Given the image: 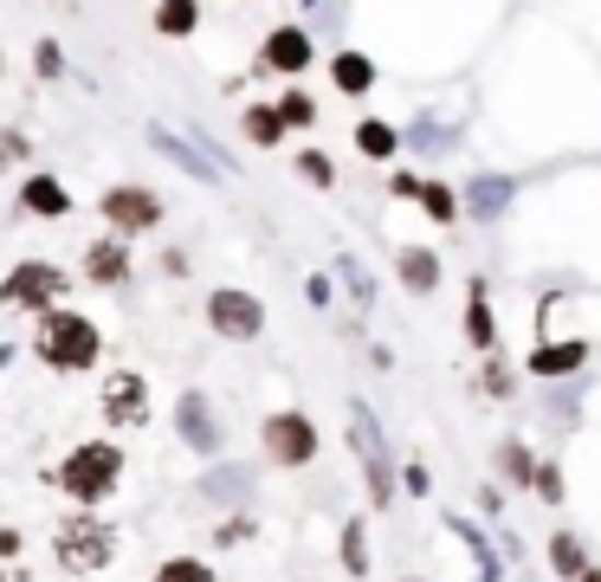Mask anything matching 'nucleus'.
Returning a JSON list of instances; mask_svg holds the SVG:
<instances>
[{"label": "nucleus", "instance_id": "obj_1", "mask_svg": "<svg viewBox=\"0 0 601 582\" xmlns=\"http://www.w3.org/2000/svg\"><path fill=\"white\" fill-rule=\"evenodd\" d=\"M53 486H59L78 511H97L124 486V446H117V440H78L66 459H59Z\"/></svg>", "mask_w": 601, "mask_h": 582}, {"label": "nucleus", "instance_id": "obj_2", "mask_svg": "<svg viewBox=\"0 0 601 582\" xmlns=\"http://www.w3.org/2000/svg\"><path fill=\"white\" fill-rule=\"evenodd\" d=\"M104 357V337H97V324L91 317H78V311H46L39 317V363L46 369H91Z\"/></svg>", "mask_w": 601, "mask_h": 582}, {"label": "nucleus", "instance_id": "obj_3", "mask_svg": "<svg viewBox=\"0 0 601 582\" xmlns=\"http://www.w3.org/2000/svg\"><path fill=\"white\" fill-rule=\"evenodd\" d=\"M53 550H59V563L71 577H97L117 557V524H104L97 511H71L59 524V537H53Z\"/></svg>", "mask_w": 601, "mask_h": 582}, {"label": "nucleus", "instance_id": "obj_4", "mask_svg": "<svg viewBox=\"0 0 601 582\" xmlns=\"http://www.w3.org/2000/svg\"><path fill=\"white\" fill-rule=\"evenodd\" d=\"M349 428H356V453H362V479H369V499L375 511H389L401 499V466L389 459V434L375 428V415H369V401H349Z\"/></svg>", "mask_w": 601, "mask_h": 582}, {"label": "nucleus", "instance_id": "obj_5", "mask_svg": "<svg viewBox=\"0 0 601 582\" xmlns=\"http://www.w3.org/2000/svg\"><path fill=\"white\" fill-rule=\"evenodd\" d=\"M259 446H266L271 466L298 473V466H311L324 453V434H317V421L304 408H278V415H266V428H259Z\"/></svg>", "mask_w": 601, "mask_h": 582}, {"label": "nucleus", "instance_id": "obj_6", "mask_svg": "<svg viewBox=\"0 0 601 582\" xmlns=\"http://www.w3.org/2000/svg\"><path fill=\"white\" fill-rule=\"evenodd\" d=\"M66 272L59 266H46V259H26V266H13V279L0 286V298L13 304V311H53L59 298H66Z\"/></svg>", "mask_w": 601, "mask_h": 582}, {"label": "nucleus", "instance_id": "obj_7", "mask_svg": "<svg viewBox=\"0 0 601 582\" xmlns=\"http://www.w3.org/2000/svg\"><path fill=\"white\" fill-rule=\"evenodd\" d=\"M207 324H213L227 344H253V337L266 330V304H259L253 291L227 286V291H213V298H207Z\"/></svg>", "mask_w": 601, "mask_h": 582}, {"label": "nucleus", "instance_id": "obj_8", "mask_svg": "<svg viewBox=\"0 0 601 582\" xmlns=\"http://www.w3.org/2000/svg\"><path fill=\"white\" fill-rule=\"evenodd\" d=\"M589 337H556V344H536L531 357H524V375L531 382H569V375H582L589 369Z\"/></svg>", "mask_w": 601, "mask_h": 582}, {"label": "nucleus", "instance_id": "obj_9", "mask_svg": "<svg viewBox=\"0 0 601 582\" xmlns=\"http://www.w3.org/2000/svg\"><path fill=\"white\" fill-rule=\"evenodd\" d=\"M311 59H317V46H311L304 26H271L266 46H259V72H278V78L311 72Z\"/></svg>", "mask_w": 601, "mask_h": 582}, {"label": "nucleus", "instance_id": "obj_10", "mask_svg": "<svg viewBox=\"0 0 601 582\" xmlns=\"http://www.w3.org/2000/svg\"><path fill=\"white\" fill-rule=\"evenodd\" d=\"M104 421H111V428H124V434L149 421V382H142L136 369H117V375L104 382Z\"/></svg>", "mask_w": 601, "mask_h": 582}, {"label": "nucleus", "instance_id": "obj_11", "mask_svg": "<svg viewBox=\"0 0 601 582\" xmlns=\"http://www.w3.org/2000/svg\"><path fill=\"white\" fill-rule=\"evenodd\" d=\"M97 208H104V220H111V233H117V240H130V233H149V226L162 220V201H155L149 188H111Z\"/></svg>", "mask_w": 601, "mask_h": 582}, {"label": "nucleus", "instance_id": "obj_12", "mask_svg": "<svg viewBox=\"0 0 601 582\" xmlns=\"http://www.w3.org/2000/svg\"><path fill=\"white\" fill-rule=\"evenodd\" d=\"M175 434H182V446H195V453H207V459L220 453L227 434H220V415H213V401H207L200 388H188V395L175 401Z\"/></svg>", "mask_w": 601, "mask_h": 582}, {"label": "nucleus", "instance_id": "obj_13", "mask_svg": "<svg viewBox=\"0 0 601 582\" xmlns=\"http://www.w3.org/2000/svg\"><path fill=\"white\" fill-rule=\"evenodd\" d=\"M543 557H550V577H556V582H582V577H589V563H596V557H589V537H582V531H569V524H556V531H550Z\"/></svg>", "mask_w": 601, "mask_h": 582}, {"label": "nucleus", "instance_id": "obj_14", "mask_svg": "<svg viewBox=\"0 0 601 582\" xmlns=\"http://www.w3.org/2000/svg\"><path fill=\"white\" fill-rule=\"evenodd\" d=\"M447 531L466 544V557H472V577L478 582H498L505 577V563H498V544L478 531V517H466V511H447Z\"/></svg>", "mask_w": 601, "mask_h": 582}, {"label": "nucleus", "instance_id": "obj_15", "mask_svg": "<svg viewBox=\"0 0 601 582\" xmlns=\"http://www.w3.org/2000/svg\"><path fill=\"white\" fill-rule=\"evenodd\" d=\"M466 344L478 350V357L498 350V317H492V286H485V279L466 286Z\"/></svg>", "mask_w": 601, "mask_h": 582}, {"label": "nucleus", "instance_id": "obj_16", "mask_svg": "<svg viewBox=\"0 0 601 582\" xmlns=\"http://www.w3.org/2000/svg\"><path fill=\"white\" fill-rule=\"evenodd\" d=\"M492 459H498V486H518V492H531L536 486V466H543V459L531 453V440L524 434H505Z\"/></svg>", "mask_w": 601, "mask_h": 582}, {"label": "nucleus", "instance_id": "obj_17", "mask_svg": "<svg viewBox=\"0 0 601 582\" xmlns=\"http://www.w3.org/2000/svg\"><path fill=\"white\" fill-rule=\"evenodd\" d=\"M84 279L91 286H124L130 279V253H124V240L111 233V240H97L91 253H84Z\"/></svg>", "mask_w": 601, "mask_h": 582}, {"label": "nucleus", "instance_id": "obj_18", "mask_svg": "<svg viewBox=\"0 0 601 582\" xmlns=\"http://www.w3.org/2000/svg\"><path fill=\"white\" fill-rule=\"evenodd\" d=\"M395 272H401V286L414 291V298H427V291L440 286V253H427V246H401Z\"/></svg>", "mask_w": 601, "mask_h": 582}, {"label": "nucleus", "instance_id": "obj_19", "mask_svg": "<svg viewBox=\"0 0 601 582\" xmlns=\"http://www.w3.org/2000/svg\"><path fill=\"white\" fill-rule=\"evenodd\" d=\"M331 84L343 91V97H369V91H375V59H369V53H336Z\"/></svg>", "mask_w": 601, "mask_h": 582}, {"label": "nucleus", "instance_id": "obj_20", "mask_svg": "<svg viewBox=\"0 0 601 582\" xmlns=\"http://www.w3.org/2000/svg\"><path fill=\"white\" fill-rule=\"evenodd\" d=\"M356 149H362L369 162H395L401 155V130L395 124H382V117H362V124H356Z\"/></svg>", "mask_w": 601, "mask_h": 582}, {"label": "nucleus", "instance_id": "obj_21", "mask_svg": "<svg viewBox=\"0 0 601 582\" xmlns=\"http://www.w3.org/2000/svg\"><path fill=\"white\" fill-rule=\"evenodd\" d=\"M253 492V473L246 466H213L207 479H200V499H213V505H233V499H246Z\"/></svg>", "mask_w": 601, "mask_h": 582}, {"label": "nucleus", "instance_id": "obj_22", "mask_svg": "<svg viewBox=\"0 0 601 582\" xmlns=\"http://www.w3.org/2000/svg\"><path fill=\"white\" fill-rule=\"evenodd\" d=\"M20 201H26V208H33V214H46V220L71 214V195H66V188H59V182H53V175H33V182H26V195H20Z\"/></svg>", "mask_w": 601, "mask_h": 582}, {"label": "nucleus", "instance_id": "obj_23", "mask_svg": "<svg viewBox=\"0 0 601 582\" xmlns=\"http://www.w3.org/2000/svg\"><path fill=\"white\" fill-rule=\"evenodd\" d=\"M414 201H420V208H427V214H434V226H453V220H460V195H453V188H447V182H440V175H427V182H420V195H414Z\"/></svg>", "mask_w": 601, "mask_h": 582}, {"label": "nucleus", "instance_id": "obj_24", "mask_svg": "<svg viewBox=\"0 0 601 582\" xmlns=\"http://www.w3.org/2000/svg\"><path fill=\"white\" fill-rule=\"evenodd\" d=\"M195 26H200L195 0H162V7H155V33H169V39H188Z\"/></svg>", "mask_w": 601, "mask_h": 582}, {"label": "nucleus", "instance_id": "obj_25", "mask_svg": "<svg viewBox=\"0 0 601 582\" xmlns=\"http://www.w3.org/2000/svg\"><path fill=\"white\" fill-rule=\"evenodd\" d=\"M240 124H246V143H259V149H278V137H285V117H278V104H253Z\"/></svg>", "mask_w": 601, "mask_h": 582}, {"label": "nucleus", "instance_id": "obj_26", "mask_svg": "<svg viewBox=\"0 0 601 582\" xmlns=\"http://www.w3.org/2000/svg\"><path fill=\"white\" fill-rule=\"evenodd\" d=\"M478 395H485V401H511V395H518V375H511V363H505L498 350L478 369Z\"/></svg>", "mask_w": 601, "mask_h": 582}, {"label": "nucleus", "instance_id": "obj_27", "mask_svg": "<svg viewBox=\"0 0 601 582\" xmlns=\"http://www.w3.org/2000/svg\"><path fill=\"white\" fill-rule=\"evenodd\" d=\"M343 570H349V577H369V524H362V517L343 524Z\"/></svg>", "mask_w": 601, "mask_h": 582}, {"label": "nucleus", "instance_id": "obj_28", "mask_svg": "<svg viewBox=\"0 0 601 582\" xmlns=\"http://www.w3.org/2000/svg\"><path fill=\"white\" fill-rule=\"evenodd\" d=\"M505 201H511V182H505V175H485V182H472V188H466L472 214H498Z\"/></svg>", "mask_w": 601, "mask_h": 582}, {"label": "nucleus", "instance_id": "obj_29", "mask_svg": "<svg viewBox=\"0 0 601 582\" xmlns=\"http://www.w3.org/2000/svg\"><path fill=\"white\" fill-rule=\"evenodd\" d=\"M278 117H285V130H311V124H317V104H311V91H298V84H291V91L278 97Z\"/></svg>", "mask_w": 601, "mask_h": 582}, {"label": "nucleus", "instance_id": "obj_30", "mask_svg": "<svg viewBox=\"0 0 601 582\" xmlns=\"http://www.w3.org/2000/svg\"><path fill=\"white\" fill-rule=\"evenodd\" d=\"M149 582H220V577H213V563H200V557H169Z\"/></svg>", "mask_w": 601, "mask_h": 582}, {"label": "nucleus", "instance_id": "obj_31", "mask_svg": "<svg viewBox=\"0 0 601 582\" xmlns=\"http://www.w3.org/2000/svg\"><path fill=\"white\" fill-rule=\"evenodd\" d=\"M155 149H162V155H175V162H182V168H188L195 182H213V162H200L195 149H188V143H175L169 130H155Z\"/></svg>", "mask_w": 601, "mask_h": 582}, {"label": "nucleus", "instance_id": "obj_32", "mask_svg": "<svg viewBox=\"0 0 601 582\" xmlns=\"http://www.w3.org/2000/svg\"><path fill=\"white\" fill-rule=\"evenodd\" d=\"M531 492L543 499V505H563V499H569V479H563V466H556V459H543V466H536Z\"/></svg>", "mask_w": 601, "mask_h": 582}, {"label": "nucleus", "instance_id": "obj_33", "mask_svg": "<svg viewBox=\"0 0 601 582\" xmlns=\"http://www.w3.org/2000/svg\"><path fill=\"white\" fill-rule=\"evenodd\" d=\"M298 175H304L311 188H331V182H336V162L324 155V149H304V155H298Z\"/></svg>", "mask_w": 601, "mask_h": 582}, {"label": "nucleus", "instance_id": "obj_34", "mask_svg": "<svg viewBox=\"0 0 601 582\" xmlns=\"http://www.w3.org/2000/svg\"><path fill=\"white\" fill-rule=\"evenodd\" d=\"M401 492H407V499H427V492H434L427 459H401Z\"/></svg>", "mask_w": 601, "mask_h": 582}, {"label": "nucleus", "instance_id": "obj_35", "mask_svg": "<svg viewBox=\"0 0 601 582\" xmlns=\"http://www.w3.org/2000/svg\"><path fill=\"white\" fill-rule=\"evenodd\" d=\"M213 544H220V550H240V544H253V517H227V524L213 531Z\"/></svg>", "mask_w": 601, "mask_h": 582}, {"label": "nucleus", "instance_id": "obj_36", "mask_svg": "<svg viewBox=\"0 0 601 582\" xmlns=\"http://www.w3.org/2000/svg\"><path fill=\"white\" fill-rule=\"evenodd\" d=\"M33 66H39V78H59V46L39 39V46H33Z\"/></svg>", "mask_w": 601, "mask_h": 582}, {"label": "nucleus", "instance_id": "obj_37", "mask_svg": "<svg viewBox=\"0 0 601 582\" xmlns=\"http://www.w3.org/2000/svg\"><path fill=\"white\" fill-rule=\"evenodd\" d=\"M472 505H478V517H498V511H505V486H478Z\"/></svg>", "mask_w": 601, "mask_h": 582}, {"label": "nucleus", "instance_id": "obj_38", "mask_svg": "<svg viewBox=\"0 0 601 582\" xmlns=\"http://www.w3.org/2000/svg\"><path fill=\"white\" fill-rule=\"evenodd\" d=\"M420 182H427V175H407V168H401L395 182H389V195H401V201H414V195H420Z\"/></svg>", "mask_w": 601, "mask_h": 582}, {"label": "nucleus", "instance_id": "obj_39", "mask_svg": "<svg viewBox=\"0 0 601 582\" xmlns=\"http://www.w3.org/2000/svg\"><path fill=\"white\" fill-rule=\"evenodd\" d=\"M20 550V531H0V557H13Z\"/></svg>", "mask_w": 601, "mask_h": 582}, {"label": "nucleus", "instance_id": "obj_40", "mask_svg": "<svg viewBox=\"0 0 601 582\" xmlns=\"http://www.w3.org/2000/svg\"><path fill=\"white\" fill-rule=\"evenodd\" d=\"M582 582H601V563H589V577H582Z\"/></svg>", "mask_w": 601, "mask_h": 582}, {"label": "nucleus", "instance_id": "obj_41", "mask_svg": "<svg viewBox=\"0 0 601 582\" xmlns=\"http://www.w3.org/2000/svg\"><path fill=\"white\" fill-rule=\"evenodd\" d=\"M401 582H420V577H401Z\"/></svg>", "mask_w": 601, "mask_h": 582}, {"label": "nucleus", "instance_id": "obj_42", "mask_svg": "<svg viewBox=\"0 0 601 582\" xmlns=\"http://www.w3.org/2000/svg\"><path fill=\"white\" fill-rule=\"evenodd\" d=\"M0 582H7V577H0Z\"/></svg>", "mask_w": 601, "mask_h": 582}]
</instances>
